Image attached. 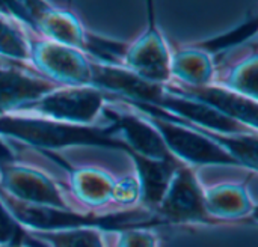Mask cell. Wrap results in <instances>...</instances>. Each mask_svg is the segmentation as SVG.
I'll return each instance as SVG.
<instances>
[{"mask_svg": "<svg viewBox=\"0 0 258 247\" xmlns=\"http://www.w3.org/2000/svg\"><path fill=\"white\" fill-rule=\"evenodd\" d=\"M68 174V189L73 205L86 213H106L112 205V190L115 184V175L107 169L92 164L68 166L63 164Z\"/></svg>", "mask_w": 258, "mask_h": 247, "instance_id": "9", "label": "cell"}, {"mask_svg": "<svg viewBox=\"0 0 258 247\" xmlns=\"http://www.w3.org/2000/svg\"><path fill=\"white\" fill-rule=\"evenodd\" d=\"M109 95L94 86H59L30 104L23 113L65 124H100Z\"/></svg>", "mask_w": 258, "mask_h": 247, "instance_id": "3", "label": "cell"}, {"mask_svg": "<svg viewBox=\"0 0 258 247\" xmlns=\"http://www.w3.org/2000/svg\"><path fill=\"white\" fill-rule=\"evenodd\" d=\"M0 247H44L12 216L0 198Z\"/></svg>", "mask_w": 258, "mask_h": 247, "instance_id": "16", "label": "cell"}, {"mask_svg": "<svg viewBox=\"0 0 258 247\" xmlns=\"http://www.w3.org/2000/svg\"><path fill=\"white\" fill-rule=\"evenodd\" d=\"M153 223L172 226H216L204 204V186L192 168L181 166L151 213Z\"/></svg>", "mask_w": 258, "mask_h": 247, "instance_id": "2", "label": "cell"}, {"mask_svg": "<svg viewBox=\"0 0 258 247\" xmlns=\"http://www.w3.org/2000/svg\"><path fill=\"white\" fill-rule=\"evenodd\" d=\"M27 63L0 57V116L20 115L30 104L56 89Z\"/></svg>", "mask_w": 258, "mask_h": 247, "instance_id": "7", "label": "cell"}, {"mask_svg": "<svg viewBox=\"0 0 258 247\" xmlns=\"http://www.w3.org/2000/svg\"><path fill=\"white\" fill-rule=\"evenodd\" d=\"M0 192L27 205L77 210L45 171L18 158L0 164Z\"/></svg>", "mask_w": 258, "mask_h": 247, "instance_id": "5", "label": "cell"}, {"mask_svg": "<svg viewBox=\"0 0 258 247\" xmlns=\"http://www.w3.org/2000/svg\"><path fill=\"white\" fill-rule=\"evenodd\" d=\"M215 59L197 44L171 48V81L186 88H203L215 80Z\"/></svg>", "mask_w": 258, "mask_h": 247, "instance_id": "12", "label": "cell"}, {"mask_svg": "<svg viewBox=\"0 0 258 247\" xmlns=\"http://www.w3.org/2000/svg\"><path fill=\"white\" fill-rule=\"evenodd\" d=\"M204 204L216 225H236L255 219L257 207L249 192V178L204 186Z\"/></svg>", "mask_w": 258, "mask_h": 247, "instance_id": "8", "label": "cell"}, {"mask_svg": "<svg viewBox=\"0 0 258 247\" xmlns=\"http://www.w3.org/2000/svg\"><path fill=\"white\" fill-rule=\"evenodd\" d=\"M166 88L174 94L203 103L222 116L233 119L252 131H258V101L255 100L234 94L215 83L203 88H186L168 83Z\"/></svg>", "mask_w": 258, "mask_h": 247, "instance_id": "10", "label": "cell"}, {"mask_svg": "<svg viewBox=\"0 0 258 247\" xmlns=\"http://www.w3.org/2000/svg\"><path fill=\"white\" fill-rule=\"evenodd\" d=\"M0 137L48 154L71 146H97L125 152V146L116 139V127L107 119L94 125H76L38 116L8 115L0 116Z\"/></svg>", "mask_w": 258, "mask_h": 247, "instance_id": "1", "label": "cell"}, {"mask_svg": "<svg viewBox=\"0 0 258 247\" xmlns=\"http://www.w3.org/2000/svg\"><path fill=\"white\" fill-rule=\"evenodd\" d=\"M224 57L222 65H216L215 85H219L234 94L258 101V54L255 39L236 48V54L231 51L218 57L215 62Z\"/></svg>", "mask_w": 258, "mask_h": 247, "instance_id": "11", "label": "cell"}, {"mask_svg": "<svg viewBox=\"0 0 258 247\" xmlns=\"http://www.w3.org/2000/svg\"><path fill=\"white\" fill-rule=\"evenodd\" d=\"M113 247H159L157 235L144 226H132L113 231Z\"/></svg>", "mask_w": 258, "mask_h": 247, "instance_id": "18", "label": "cell"}, {"mask_svg": "<svg viewBox=\"0 0 258 247\" xmlns=\"http://www.w3.org/2000/svg\"><path fill=\"white\" fill-rule=\"evenodd\" d=\"M26 29V27H24ZM29 44L27 63L56 86H91V59L80 50L42 39L26 29Z\"/></svg>", "mask_w": 258, "mask_h": 247, "instance_id": "4", "label": "cell"}, {"mask_svg": "<svg viewBox=\"0 0 258 247\" xmlns=\"http://www.w3.org/2000/svg\"><path fill=\"white\" fill-rule=\"evenodd\" d=\"M148 14L142 33L127 44L121 66L151 85L165 86L171 81V47L157 27L153 5H148Z\"/></svg>", "mask_w": 258, "mask_h": 247, "instance_id": "6", "label": "cell"}, {"mask_svg": "<svg viewBox=\"0 0 258 247\" xmlns=\"http://www.w3.org/2000/svg\"><path fill=\"white\" fill-rule=\"evenodd\" d=\"M0 57L27 63L29 44L26 29L0 9ZM29 65V63H27Z\"/></svg>", "mask_w": 258, "mask_h": 247, "instance_id": "15", "label": "cell"}, {"mask_svg": "<svg viewBox=\"0 0 258 247\" xmlns=\"http://www.w3.org/2000/svg\"><path fill=\"white\" fill-rule=\"evenodd\" d=\"M141 201V187L138 177L135 174L116 177L113 190H112V205L122 210L139 208Z\"/></svg>", "mask_w": 258, "mask_h": 247, "instance_id": "17", "label": "cell"}, {"mask_svg": "<svg viewBox=\"0 0 258 247\" xmlns=\"http://www.w3.org/2000/svg\"><path fill=\"white\" fill-rule=\"evenodd\" d=\"M44 247H106L104 231L98 228H79L54 232H29Z\"/></svg>", "mask_w": 258, "mask_h": 247, "instance_id": "14", "label": "cell"}, {"mask_svg": "<svg viewBox=\"0 0 258 247\" xmlns=\"http://www.w3.org/2000/svg\"><path fill=\"white\" fill-rule=\"evenodd\" d=\"M130 158L135 163V175L138 177L139 187H141L139 208L151 214L157 207V204L160 202L177 169L184 164H181L177 160L151 161L136 155H132Z\"/></svg>", "mask_w": 258, "mask_h": 247, "instance_id": "13", "label": "cell"}]
</instances>
